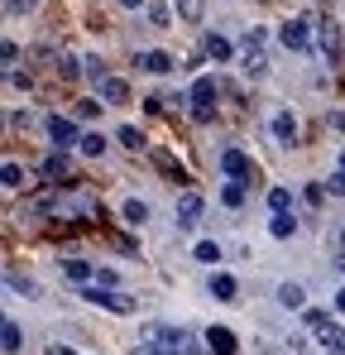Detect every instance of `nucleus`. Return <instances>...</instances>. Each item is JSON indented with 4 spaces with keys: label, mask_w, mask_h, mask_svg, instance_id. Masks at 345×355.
<instances>
[{
    "label": "nucleus",
    "mask_w": 345,
    "mask_h": 355,
    "mask_svg": "<svg viewBox=\"0 0 345 355\" xmlns=\"http://www.w3.org/2000/svg\"><path fill=\"white\" fill-rule=\"evenodd\" d=\"M53 221H87L96 216V192L91 187H67V192H53Z\"/></svg>",
    "instance_id": "1"
},
{
    "label": "nucleus",
    "mask_w": 345,
    "mask_h": 355,
    "mask_svg": "<svg viewBox=\"0 0 345 355\" xmlns=\"http://www.w3.org/2000/svg\"><path fill=\"white\" fill-rule=\"evenodd\" d=\"M307 331H312L331 355H345V327H341V322H331V312L312 307V312H307Z\"/></svg>",
    "instance_id": "2"
},
{
    "label": "nucleus",
    "mask_w": 345,
    "mask_h": 355,
    "mask_svg": "<svg viewBox=\"0 0 345 355\" xmlns=\"http://www.w3.org/2000/svg\"><path fill=\"white\" fill-rule=\"evenodd\" d=\"M216 92H221V87H216V77H197V82H192L187 101H192V120H197V125H211V116H216V106H211V101H216Z\"/></svg>",
    "instance_id": "3"
},
{
    "label": "nucleus",
    "mask_w": 345,
    "mask_h": 355,
    "mask_svg": "<svg viewBox=\"0 0 345 355\" xmlns=\"http://www.w3.org/2000/svg\"><path fill=\"white\" fill-rule=\"evenodd\" d=\"M278 39H283V49H292V53H312V39H317V19H307V15L288 19L283 29H278Z\"/></svg>",
    "instance_id": "4"
},
{
    "label": "nucleus",
    "mask_w": 345,
    "mask_h": 355,
    "mask_svg": "<svg viewBox=\"0 0 345 355\" xmlns=\"http://www.w3.org/2000/svg\"><path fill=\"white\" fill-rule=\"evenodd\" d=\"M44 130H48V139H53V149H72V144H82V135H77V125L67 116H44Z\"/></svg>",
    "instance_id": "5"
},
{
    "label": "nucleus",
    "mask_w": 345,
    "mask_h": 355,
    "mask_svg": "<svg viewBox=\"0 0 345 355\" xmlns=\"http://www.w3.org/2000/svg\"><path fill=\"white\" fill-rule=\"evenodd\" d=\"M221 173L235 178V182H254V164L245 149H221Z\"/></svg>",
    "instance_id": "6"
},
{
    "label": "nucleus",
    "mask_w": 345,
    "mask_h": 355,
    "mask_svg": "<svg viewBox=\"0 0 345 355\" xmlns=\"http://www.w3.org/2000/svg\"><path fill=\"white\" fill-rule=\"evenodd\" d=\"M317 53H321L326 62L341 58V29H336L331 19H317Z\"/></svg>",
    "instance_id": "7"
},
{
    "label": "nucleus",
    "mask_w": 345,
    "mask_h": 355,
    "mask_svg": "<svg viewBox=\"0 0 345 355\" xmlns=\"http://www.w3.org/2000/svg\"><path fill=\"white\" fill-rule=\"evenodd\" d=\"M269 135H274V144H297V116L292 111H274V120H269Z\"/></svg>",
    "instance_id": "8"
},
{
    "label": "nucleus",
    "mask_w": 345,
    "mask_h": 355,
    "mask_svg": "<svg viewBox=\"0 0 345 355\" xmlns=\"http://www.w3.org/2000/svg\"><path fill=\"white\" fill-rule=\"evenodd\" d=\"M202 207H206V202H202V192H192V187H187V192L177 197V226H182V231H187V226H197V221H202Z\"/></svg>",
    "instance_id": "9"
},
{
    "label": "nucleus",
    "mask_w": 345,
    "mask_h": 355,
    "mask_svg": "<svg viewBox=\"0 0 345 355\" xmlns=\"http://www.w3.org/2000/svg\"><path fill=\"white\" fill-rule=\"evenodd\" d=\"M202 53H206L211 62H230V58H235V44H230L226 34L211 29V34H202Z\"/></svg>",
    "instance_id": "10"
},
{
    "label": "nucleus",
    "mask_w": 345,
    "mask_h": 355,
    "mask_svg": "<svg viewBox=\"0 0 345 355\" xmlns=\"http://www.w3.org/2000/svg\"><path fill=\"white\" fill-rule=\"evenodd\" d=\"M134 62H139L144 72H154V77L172 72V53H163V49H139V53H134Z\"/></svg>",
    "instance_id": "11"
},
{
    "label": "nucleus",
    "mask_w": 345,
    "mask_h": 355,
    "mask_svg": "<svg viewBox=\"0 0 345 355\" xmlns=\"http://www.w3.org/2000/svg\"><path fill=\"white\" fill-rule=\"evenodd\" d=\"M206 346H211V355H235L240 351V341H235L230 327H206Z\"/></svg>",
    "instance_id": "12"
},
{
    "label": "nucleus",
    "mask_w": 345,
    "mask_h": 355,
    "mask_svg": "<svg viewBox=\"0 0 345 355\" xmlns=\"http://www.w3.org/2000/svg\"><path fill=\"white\" fill-rule=\"evenodd\" d=\"M62 274L82 288V284H96V274H101V269H96V264H87V259H62Z\"/></svg>",
    "instance_id": "13"
},
{
    "label": "nucleus",
    "mask_w": 345,
    "mask_h": 355,
    "mask_svg": "<svg viewBox=\"0 0 345 355\" xmlns=\"http://www.w3.org/2000/svg\"><path fill=\"white\" fill-rule=\"evenodd\" d=\"M206 293L216 297V302H235V297H240V284H235L230 274H211V284H206Z\"/></svg>",
    "instance_id": "14"
},
{
    "label": "nucleus",
    "mask_w": 345,
    "mask_h": 355,
    "mask_svg": "<svg viewBox=\"0 0 345 355\" xmlns=\"http://www.w3.org/2000/svg\"><path fill=\"white\" fill-rule=\"evenodd\" d=\"M96 92H101V101H106V106H120V101H130V82H125V77H106Z\"/></svg>",
    "instance_id": "15"
},
{
    "label": "nucleus",
    "mask_w": 345,
    "mask_h": 355,
    "mask_svg": "<svg viewBox=\"0 0 345 355\" xmlns=\"http://www.w3.org/2000/svg\"><path fill=\"white\" fill-rule=\"evenodd\" d=\"M278 307H307V288L297 284V279H288V284H278Z\"/></svg>",
    "instance_id": "16"
},
{
    "label": "nucleus",
    "mask_w": 345,
    "mask_h": 355,
    "mask_svg": "<svg viewBox=\"0 0 345 355\" xmlns=\"http://www.w3.org/2000/svg\"><path fill=\"white\" fill-rule=\"evenodd\" d=\"M245 72L249 77H269V58H264L259 44H245Z\"/></svg>",
    "instance_id": "17"
},
{
    "label": "nucleus",
    "mask_w": 345,
    "mask_h": 355,
    "mask_svg": "<svg viewBox=\"0 0 345 355\" xmlns=\"http://www.w3.org/2000/svg\"><path fill=\"white\" fill-rule=\"evenodd\" d=\"M120 216H125V226H144V221H149V202H139V197H130V202L120 207Z\"/></svg>",
    "instance_id": "18"
},
{
    "label": "nucleus",
    "mask_w": 345,
    "mask_h": 355,
    "mask_svg": "<svg viewBox=\"0 0 345 355\" xmlns=\"http://www.w3.org/2000/svg\"><path fill=\"white\" fill-rule=\"evenodd\" d=\"M192 259H197V264H211V269H216V264H221L226 254H221V245H216V240H197V250H192Z\"/></svg>",
    "instance_id": "19"
},
{
    "label": "nucleus",
    "mask_w": 345,
    "mask_h": 355,
    "mask_svg": "<svg viewBox=\"0 0 345 355\" xmlns=\"http://www.w3.org/2000/svg\"><path fill=\"white\" fill-rule=\"evenodd\" d=\"M172 5H177L182 24H202V15H206V0H172Z\"/></svg>",
    "instance_id": "20"
},
{
    "label": "nucleus",
    "mask_w": 345,
    "mask_h": 355,
    "mask_svg": "<svg viewBox=\"0 0 345 355\" xmlns=\"http://www.w3.org/2000/svg\"><path fill=\"white\" fill-rule=\"evenodd\" d=\"M0 346H5V355H19V346H24L19 322H5V327H0Z\"/></svg>",
    "instance_id": "21"
},
{
    "label": "nucleus",
    "mask_w": 345,
    "mask_h": 355,
    "mask_svg": "<svg viewBox=\"0 0 345 355\" xmlns=\"http://www.w3.org/2000/svg\"><path fill=\"white\" fill-rule=\"evenodd\" d=\"M44 178H48V182H62V178H67V149H57V154L44 159Z\"/></svg>",
    "instance_id": "22"
},
{
    "label": "nucleus",
    "mask_w": 345,
    "mask_h": 355,
    "mask_svg": "<svg viewBox=\"0 0 345 355\" xmlns=\"http://www.w3.org/2000/svg\"><path fill=\"white\" fill-rule=\"evenodd\" d=\"M5 284H10V293H19V297H39V284H34L29 274H15V269H10Z\"/></svg>",
    "instance_id": "23"
},
{
    "label": "nucleus",
    "mask_w": 345,
    "mask_h": 355,
    "mask_svg": "<svg viewBox=\"0 0 345 355\" xmlns=\"http://www.w3.org/2000/svg\"><path fill=\"white\" fill-rule=\"evenodd\" d=\"M82 62H87V58H77V53H62V58H57V77H62V82H77V77L87 72Z\"/></svg>",
    "instance_id": "24"
},
{
    "label": "nucleus",
    "mask_w": 345,
    "mask_h": 355,
    "mask_svg": "<svg viewBox=\"0 0 345 355\" xmlns=\"http://www.w3.org/2000/svg\"><path fill=\"white\" fill-rule=\"evenodd\" d=\"M0 182H5V192H19V187H24V168H19L15 159H5V168H0Z\"/></svg>",
    "instance_id": "25"
},
{
    "label": "nucleus",
    "mask_w": 345,
    "mask_h": 355,
    "mask_svg": "<svg viewBox=\"0 0 345 355\" xmlns=\"http://www.w3.org/2000/svg\"><path fill=\"white\" fill-rule=\"evenodd\" d=\"M269 211H274V216L292 211V187H274V192H269Z\"/></svg>",
    "instance_id": "26"
},
{
    "label": "nucleus",
    "mask_w": 345,
    "mask_h": 355,
    "mask_svg": "<svg viewBox=\"0 0 345 355\" xmlns=\"http://www.w3.org/2000/svg\"><path fill=\"white\" fill-rule=\"evenodd\" d=\"M292 231H297V221H292L288 211H283V216H274V221H269V236H274V240H288Z\"/></svg>",
    "instance_id": "27"
},
{
    "label": "nucleus",
    "mask_w": 345,
    "mask_h": 355,
    "mask_svg": "<svg viewBox=\"0 0 345 355\" xmlns=\"http://www.w3.org/2000/svg\"><path fill=\"white\" fill-rule=\"evenodd\" d=\"M221 202H226V207H245V182H235V178H230L226 187H221Z\"/></svg>",
    "instance_id": "28"
},
{
    "label": "nucleus",
    "mask_w": 345,
    "mask_h": 355,
    "mask_svg": "<svg viewBox=\"0 0 345 355\" xmlns=\"http://www.w3.org/2000/svg\"><path fill=\"white\" fill-rule=\"evenodd\" d=\"M77 149H82L87 159H101V154H106V139H101V135H82V144H77Z\"/></svg>",
    "instance_id": "29"
},
{
    "label": "nucleus",
    "mask_w": 345,
    "mask_h": 355,
    "mask_svg": "<svg viewBox=\"0 0 345 355\" xmlns=\"http://www.w3.org/2000/svg\"><path fill=\"white\" fill-rule=\"evenodd\" d=\"M39 0H5V19H19V15H34Z\"/></svg>",
    "instance_id": "30"
},
{
    "label": "nucleus",
    "mask_w": 345,
    "mask_h": 355,
    "mask_svg": "<svg viewBox=\"0 0 345 355\" xmlns=\"http://www.w3.org/2000/svg\"><path fill=\"white\" fill-rule=\"evenodd\" d=\"M115 139H120L125 149H144V135H139L134 125H120V135H115Z\"/></svg>",
    "instance_id": "31"
},
{
    "label": "nucleus",
    "mask_w": 345,
    "mask_h": 355,
    "mask_svg": "<svg viewBox=\"0 0 345 355\" xmlns=\"http://www.w3.org/2000/svg\"><path fill=\"white\" fill-rule=\"evenodd\" d=\"M154 164H159V168H163V173L182 178V168H177V159H172V154H163V149H154Z\"/></svg>",
    "instance_id": "32"
},
{
    "label": "nucleus",
    "mask_w": 345,
    "mask_h": 355,
    "mask_svg": "<svg viewBox=\"0 0 345 355\" xmlns=\"http://www.w3.org/2000/svg\"><path fill=\"white\" fill-rule=\"evenodd\" d=\"M87 77H91V87H101L111 72H106V62H96V58H87Z\"/></svg>",
    "instance_id": "33"
},
{
    "label": "nucleus",
    "mask_w": 345,
    "mask_h": 355,
    "mask_svg": "<svg viewBox=\"0 0 345 355\" xmlns=\"http://www.w3.org/2000/svg\"><path fill=\"white\" fill-rule=\"evenodd\" d=\"M0 58H5V72H10V67L19 62V44H15V39H5V49H0Z\"/></svg>",
    "instance_id": "34"
},
{
    "label": "nucleus",
    "mask_w": 345,
    "mask_h": 355,
    "mask_svg": "<svg viewBox=\"0 0 345 355\" xmlns=\"http://www.w3.org/2000/svg\"><path fill=\"white\" fill-rule=\"evenodd\" d=\"M101 106H106V101H82V106H77V116L91 120V116H101Z\"/></svg>",
    "instance_id": "35"
},
{
    "label": "nucleus",
    "mask_w": 345,
    "mask_h": 355,
    "mask_svg": "<svg viewBox=\"0 0 345 355\" xmlns=\"http://www.w3.org/2000/svg\"><path fill=\"white\" fill-rule=\"evenodd\" d=\"M321 187H326V192H336V197H345V173H336V178H326V182H321Z\"/></svg>",
    "instance_id": "36"
},
{
    "label": "nucleus",
    "mask_w": 345,
    "mask_h": 355,
    "mask_svg": "<svg viewBox=\"0 0 345 355\" xmlns=\"http://www.w3.org/2000/svg\"><path fill=\"white\" fill-rule=\"evenodd\" d=\"M149 19H154L159 29H168V5H154V10H149Z\"/></svg>",
    "instance_id": "37"
},
{
    "label": "nucleus",
    "mask_w": 345,
    "mask_h": 355,
    "mask_svg": "<svg viewBox=\"0 0 345 355\" xmlns=\"http://www.w3.org/2000/svg\"><path fill=\"white\" fill-rule=\"evenodd\" d=\"M120 10H139V5H149V0H115Z\"/></svg>",
    "instance_id": "38"
},
{
    "label": "nucleus",
    "mask_w": 345,
    "mask_h": 355,
    "mask_svg": "<svg viewBox=\"0 0 345 355\" xmlns=\"http://www.w3.org/2000/svg\"><path fill=\"white\" fill-rule=\"evenodd\" d=\"M336 312H345V288H336Z\"/></svg>",
    "instance_id": "39"
},
{
    "label": "nucleus",
    "mask_w": 345,
    "mask_h": 355,
    "mask_svg": "<svg viewBox=\"0 0 345 355\" xmlns=\"http://www.w3.org/2000/svg\"><path fill=\"white\" fill-rule=\"evenodd\" d=\"M331 125H336V130H345V116H331Z\"/></svg>",
    "instance_id": "40"
},
{
    "label": "nucleus",
    "mask_w": 345,
    "mask_h": 355,
    "mask_svg": "<svg viewBox=\"0 0 345 355\" xmlns=\"http://www.w3.org/2000/svg\"><path fill=\"white\" fill-rule=\"evenodd\" d=\"M336 164H341V173H345V149H341V159H336Z\"/></svg>",
    "instance_id": "41"
},
{
    "label": "nucleus",
    "mask_w": 345,
    "mask_h": 355,
    "mask_svg": "<svg viewBox=\"0 0 345 355\" xmlns=\"http://www.w3.org/2000/svg\"><path fill=\"white\" fill-rule=\"evenodd\" d=\"M341 250H345V231H341Z\"/></svg>",
    "instance_id": "42"
}]
</instances>
